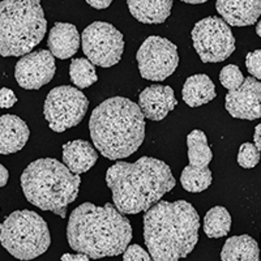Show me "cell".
<instances>
[{
    "instance_id": "obj_1",
    "label": "cell",
    "mask_w": 261,
    "mask_h": 261,
    "mask_svg": "<svg viewBox=\"0 0 261 261\" xmlns=\"http://www.w3.org/2000/svg\"><path fill=\"white\" fill-rule=\"evenodd\" d=\"M132 237L129 220L110 202L103 206L84 202L69 214L67 226L69 247L90 258L120 255L129 246Z\"/></svg>"
},
{
    "instance_id": "obj_2",
    "label": "cell",
    "mask_w": 261,
    "mask_h": 261,
    "mask_svg": "<svg viewBox=\"0 0 261 261\" xmlns=\"http://www.w3.org/2000/svg\"><path fill=\"white\" fill-rule=\"evenodd\" d=\"M106 183L115 208L123 214L146 212L176 186L169 165L151 157L114 163L107 170Z\"/></svg>"
},
{
    "instance_id": "obj_3",
    "label": "cell",
    "mask_w": 261,
    "mask_h": 261,
    "mask_svg": "<svg viewBox=\"0 0 261 261\" xmlns=\"http://www.w3.org/2000/svg\"><path fill=\"white\" fill-rule=\"evenodd\" d=\"M199 213L184 200H162L144 214V242L154 261L187 257L199 242Z\"/></svg>"
},
{
    "instance_id": "obj_4",
    "label": "cell",
    "mask_w": 261,
    "mask_h": 261,
    "mask_svg": "<svg viewBox=\"0 0 261 261\" xmlns=\"http://www.w3.org/2000/svg\"><path fill=\"white\" fill-rule=\"evenodd\" d=\"M95 149L111 161L136 153L145 139V116L139 105L124 97H113L98 105L89 120Z\"/></svg>"
},
{
    "instance_id": "obj_5",
    "label": "cell",
    "mask_w": 261,
    "mask_h": 261,
    "mask_svg": "<svg viewBox=\"0 0 261 261\" xmlns=\"http://www.w3.org/2000/svg\"><path fill=\"white\" fill-rule=\"evenodd\" d=\"M81 178L55 158H39L24 170L21 187L28 201L42 211L67 217V208L77 199Z\"/></svg>"
},
{
    "instance_id": "obj_6",
    "label": "cell",
    "mask_w": 261,
    "mask_h": 261,
    "mask_svg": "<svg viewBox=\"0 0 261 261\" xmlns=\"http://www.w3.org/2000/svg\"><path fill=\"white\" fill-rule=\"evenodd\" d=\"M47 30L41 0L0 3V55L24 57L39 45Z\"/></svg>"
},
{
    "instance_id": "obj_7",
    "label": "cell",
    "mask_w": 261,
    "mask_h": 261,
    "mask_svg": "<svg viewBox=\"0 0 261 261\" xmlns=\"http://www.w3.org/2000/svg\"><path fill=\"white\" fill-rule=\"evenodd\" d=\"M0 243L18 260L39 257L51 244L47 222L33 211H16L3 222Z\"/></svg>"
},
{
    "instance_id": "obj_8",
    "label": "cell",
    "mask_w": 261,
    "mask_h": 261,
    "mask_svg": "<svg viewBox=\"0 0 261 261\" xmlns=\"http://www.w3.org/2000/svg\"><path fill=\"white\" fill-rule=\"evenodd\" d=\"M88 107L89 99L79 88L63 85L50 90L45 99L43 114L48 127L62 134L81 123Z\"/></svg>"
},
{
    "instance_id": "obj_9",
    "label": "cell",
    "mask_w": 261,
    "mask_h": 261,
    "mask_svg": "<svg viewBox=\"0 0 261 261\" xmlns=\"http://www.w3.org/2000/svg\"><path fill=\"white\" fill-rule=\"evenodd\" d=\"M193 47L204 63H220L235 51V37L230 25L211 16L196 22L191 32Z\"/></svg>"
},
{
    "instance_id": "obj_10",
    "label": "cell",
    "mask_w": 261,
    "mask_h": 261,
    "mask_svg": "<svg viewBox=\"0 0 261 261\" xmlns=\"http://www.w3.org/2000/svg\"><path fill=\"white\" fill-rule=\"evenodd\" d=\"M81 45L88 60L102 68L118 64L124 51L122 33L114 25L103 21H95L84 29Z\"/></svg>"
},
{
    "instance_id": "obj_11",
    "label": "cell",
    "mask_w": 261,
    "mask_h": 261,
    "mask_svg": "<svg viewBox=\"0 0 261 261\" xmlns=\"http://www.w3.org/2000/svg\"><path fill=\"white\" fill-rule=\"evenodd\" d=\"M136 59L141 77L149 81H163L178 68V48L165 37L150 36L140 46Z\"/></svg>"
},
{
    "instance_id": "obj_12",
    "label": "cell",
    "mask_w": 261,
    "mask_h": 261,
    "mask_svg": "<svg viewBox=\"0 0 261 261\" xmlns=\"http://www.w3.org/2000/svg\"><path fill=\"white\" fill-rule=\"evenodd\" d=\"M55 71V57L50 51H33L16 63L15 79L21 88L38 90L53 80Z\"/></svg>"
},
{
    "instance_id": "obj_13",
    "label": "cell",
    "mask_w": 261,
    "mask_h": 261,
    "mask_svg": "<svg viewBox=\"0 0 261 261\" xmlns=\"http://www.w3.org/2000/svg\"><path fill=\"white\" fill-rule=\"evenodd\" d=\"M225 107L235 119L256 120L261 118V83L255 77H247L237 90H228Z\"/></svg>"
},
{
    "instance_id": "obj_14",
    "label": "cell",
    "mask_w": 261,
    "mask_h": 261,
    "mask_svg": "<svg viewBox=\"0 0 261 261\" xmlns=\"http://www.w3.org/2000/svg\"><path fill=\"white\" fill-rule=\"evenodd\" d=\"M178 105L175 93L171 86L151 85L145 88L139 95V107L146 119L161 122Z\"/></svg>"
},
{
    "instance_id": "obj_15",
    "label": "cell",
    "mask_w": 261,
    "mask_h": 261,
    "mask_svg": "<svg viewBox=\"0 0 261 261\" xmlns=\"http://www.w3.org/2000/svg\"><path fill=\"white\" fill-rule=\"evenodd\" d=\"M216 9L230 27H251L261 15V0H216Z\"/></svg>"
},
{
    "instance_id": "obj_16",
    "label": "cell",
    "mask_w": 261,
    "mask_h": 261,
    "mask_svg": "<svg viewBox=\"0 0 261 261\" xmlns=\"http://www.w3.org/2000/svg\"><path fill=\"white\" fill-rule=\"evenodd\" d=\"M30 130L27 123L17 115L0 116V154L17 153L27 145Z\"/></svg>"
},
{
    "instance_id": "obj_17",
    "label": "cell",
    "mask_w": 261,
    "mask_h": 261,
    "mask_svg": "<svg viewBox=\"0 0 261 261\" xmlns=\"http://www.w3.org/2000/svg\"><path fill=\"white\" fill-rule=\"evenodd\" d=\"M81 37L77 28L69 22H57L48 33V51L60 60L72 58L79 51Z\"/></svg>"
},
{
    "instance_id": "obj_18",
    "label": "cell",
    "mask_w": 261,
    "mask_h": 261,
    "mask_svg": "<svg viewBox=\"0 0 261 261\" xmlns=\"http://www.w3.org/2000/svg\"><path fill=\"white\" fill-rule=\"evenodd\" d=\"M63 163L76 175L89 171L98 160L94 146L85 140H73L63 145Z\"/></svg>"
},
{
    "instance_id": "obj_19",
    "label": "cell",
    "mask_w": 261,
    "mask_h": 261,
    "mask_svg": "<svg viewBox=\"0 0 261 261\" xmlns=\"http://www.w3.org/2000/svg\"><path fill=\"white\" fill-rule=\"evenodd\" d=\"M130 15L141 24H162L171 13L174 0H127Z\"/></svg>"
},
{
    "instance_id": "obj_20",
    "label": "cell",
    "mask_w": 261,
    "mask_h": 261,
    "mask_svg": "<svg viewBox=\"0 0 261 261\" xmlns=\"http://www.w3.org/2000/svg\"><path fill=\"white\" fill-rule=\"evenodd\" d=\"M181 97L190 107H200L217 97L216 85L208 74H193L184 83Z\"/></svg>"
},
{
    "instance_id": "obj_21",
    "label": "cell",
    "mask_w": 261,
    "mask_h": 261,
    "mask_svg": "<svg viewBox=\"0 0 261 261\" xmlns=\"http://www.w3.org/2000/svg\"><path fill=\"white\" fill-rule=\"evenodd\" d=\"M222 261H261L260 247L252 237L244 234L228 238L221 251Z\"/></svg>"
},
{
    "instance_id": "obj_22",
    "label": "cell",
    "mask_w": 261,
    "mask_h": 261,
    "mask_svg": "<svg viewBox=\"0 0 261 261\" xmlns=\"http://www.w3.org/2000/svg\"><path fill=\"white\" fill-rule=\"evenodd\" d=\"M188 160L191 166L208 167L213 160V153L208 145L206 135L200 129H193L187 136Z\"/></svg>"
},
{
    "instance_id": "obj_23",
    "label": "cell",
    "mask_w": 261,
    "mask_h": 261,
    "mask_svg": "<svg viewBox=\"0 0 261 261\" xmlns=\"http://www.w3.org/2000/svg\"><path fill=\"white\" fill-rule=\"evenodd\" d=\"M231 230V216L225 206H214L204 217V232L208 238H223Z\"/></svg>"
},
{
    "instance_id": "obj_24",
    "label": "cell",
    "mask_w": 261,
    "mask_h": 261,
    "mask_svg": "<svg viewBox=\"0 0 261 261\" xmlns=\"http://www.w3.org/2000/svg\"><path fill=\"white\" fill-rule=\"evenodd\" d=\"M212 181H213V175H212V171L208 167H196L188 165L181 171V187L187 192H202V191L208 190L211 187Z\"/></svg>"
},
{
    "instance_id": "obj_25",
    "label": "cell",
    "mask_w": 261,
    "mask_h": 261,
    "mask_svg": "<svg viewBox=\"0 0 261 261\" xmlns=\"http://www.w3.org/2000/svg\"><path fill=\"white\" fill-rule=\"evenodd\" d=\"M69 77L79 89L89 88L98 80L94 64L85 58L72 59L71 65H69Z\"/></svg>"
},
{
    "instance_id": "obj_26",
    "label": "cell",
    "mask_w": 261,
    "mask_h": 261,
    "mask_svg": "<svg viewBox=\"0 0 261 261\" xmlns=\"http://www.w3.org/2000/svg\"><path fill=\"white\" fill-rule=\"evenodd\" d=\"M244 76L239 67L235 64H228L223 67L220 72V81L222 86L228 90L239 89L244 83Z\"/></svg>"
},
{
    "instance_id": "obj_27",
    "label": "cell",
    "mask_w": 261,
    "mask_h": 261,
    "mask_svg": "<svg viewBox=\"0 0 261 261\" xmlns=\"http://www.w3.org/2000/svg\"><path fill=\"white\" fill-rule=\"evenodd\" d=\"M260 151L255 144L244 143L239 148L238 153V163L244 169H253L260 162Z\"/></svg>"
},
{
    "instance_id": "obj_28",
    "label": "cell",
    "mask_w": 261,
    "mask_h": 261,
    "mask_svg": "<svg viewBox=\"0 0 261 261\" xmlns=\"http://www.w3.org/2000/svg\"><path fill=\"white\" fill-rule=\"evenodd\" d=\"M246 67L249 74L256 80H261V48L247 54Z\"/></svg>"
},
{
    "instance_id": "obj_29",
    "label": "cell",
    "mask_w": 261,
    "mask_h": 261,
    "mask_svg": "<svg viewBox=\"0 0 261 261\" xmlns=\"http://www.w3.org/2000/svg\"><path fill=\"white\" fill-rule=\"evenodd\" d=\"M123 261H154L150 253L139 244H130L123 252Z\"/></svg>"
},
{
    "instance_id": "obj_30",
    "label": "cell",
    "mask_w": 261,
    "mask_h": 261,
    "mask_svg": "<svg viewBox=\"0 0 261 261\" xmlns=\"http://www.w3.org/2000/svg\"><path fill=\"white\" fill-rule=\"evenodd\" d=\"M17 102V97L12 89L2 88L0 89V109H11Z\"/></svg>"
},
{
    "instance_id": "obj_31",
    "label": "cell",
    "mask_w": 261,
    "mask_h": 261,
    "mask_svg": "<svg viewBox=\"0 0 261 261\" xmlns=\"http://www.w3.org/2000/svg\"><path fill=\"white\" fill-rule=\"evenodd\" d=\"M89 258H90L89 256L85 255V253L79 252V253H74V255H72V253H64L60 260L62 261H90Z\"/></svg>"
},
{
    "instance_id": "obj_32",
    "label": "cell",
    "mask_w": 261,
    "mask_h": 261,
    "mask_svg": "<svg viewBox=\"0 0 261 261\" xmlns=\"http://www.w3.org/2000/svg\"><path fill=\"white\" fill-rule=\"evenodd\" d=\"M85 2L95 9H106L113 3V0H85Z\"/></svg>"
},
{
    "instance_id": "obj_33",
    "label": "cell",
    "mask_w": 261,
    "mask_h": 261,
    "mask_svg": "<svg viewBox=\"0 0 261 261\" xmlns=\"http://www.w3.org/2000/svg\"><path fill=\"white\" fill-rule=\"evenodd\" d=\"M8 179H9V172L6 167L0 163V188L4 187L7 183H8Z\"/></svg>"
},
{
    "instance_id": "obj_34",
    "label": "cell",
    "mask_w": 261,
    "mask_h": 261,
    "mask_svg": "<svg viewBox=\"0 0 261 261\" xmlns=\"http://www.w3.org/2000/svg\"><path fill=\"white\" fill-rule=\"evenodd\" d=\"M253 141H255L256 148H257L258 151L261 153V123L258 125H256L255 134H253Z\"/></svg>"
},
{
    "instance_id": "obj_35",
    "label": "cell",
    "mask_w": 261,
    "mask_h": 261,
    "mask_svg": "<svg viewBox=\"0 0 261 261\" xmlns=\"http://www.w3.org/2000/svg\"><path fill=\"white\" fill-rule=\"evenodd\" d=\"M180 2L187 4H202L205 2H208V0H180Z\"/></svg>"
},
{
    "instance_id": "obj_36",
    "label": "cell",
    "mask_w": 261,
    "mask_h": 261,
    "mask_svg": "<svg viewBox=\"0 0 261 261\" xmlns=\"http://www.w3.org/2000/svg\"><path fill=\"white\" fill-rule=\"evenodd\" d=\"M256 34L261 38V20L258 21L257 24H256Z\"/></svg>"
},
{
    "instance_id": "obj_37",
    "label": "cell",
    "mask_w": 261,
    "mask_h": 261,
    "mask_svg": "<svg viewBox=\"0 0 261 261\" xmlns=\"http://www.w3.org/2000/svg\"><path fill=\"white\" fill-rule=\"evenodd\" d=\"M2 227H3V223L0 222V232H2Z\"/></svg>"
}]
</instances>
